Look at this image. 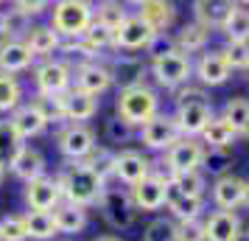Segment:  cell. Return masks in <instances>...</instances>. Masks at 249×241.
Masks as SVG:
<instances>
[{
  "mask_svg": "<svg viewBox=\"0 0 249 241\" xmlns=\"http://www.w3.org/2000/svg\"><path fill=\"white\" fill-rule=\"evenodd\" d=\"M56 185L65 202H73L81 207L98 205L104 188H107V183L84 160H68V166L56 174Z\"/></svg>",
  "mask_w": 249,
  "mask_h": 241,
  "instance_id": "1",
  "label": "cell"
},
{
  "mask_svg": "<svg viewBox=\"0 0 249 241\" xmlns=\"http://www.w3.org/2000/svg\"><path fill=\"white\" fill-rule=\"evenodd\" d=\"M157 112H160V95H157V90H151L148 84H129V87H121L118 98H115V115L124 118L126 124H132L135 129L148 124Z\"/></svg>",
  "mask_w": 249,
  "mask_h": 241,
  "instance_id": "2",
  "label": "cell"
},
{
  "mask_svg": "<svg viewBox=\"0 0 249 241\" xmlns=\"http://www.w3.org/2000/svg\"><path fill=\"white\" fill-rule=\"evenodd\" d=\"M92 20V0H56L51 9V28L62 39L84 37Z\"/></svg>",
  "mask_w": 249,
  "mask_h": 241,
  "instance_id": "3",
  "label": "cell"
},
{
  "mask_svg": "<svg viewBox=\"0 0 249 241\" xmlns=\"http://www.w3.org/2000/svg\"><path fill=\"white\" fill-rule=\"evenodd\" d=\"M148 70H151V76H154L160 87L174 93L177 87H182V84H188L193 79V59L188 54L171 51V54L148 59Z\"/></svg>",
  "mask_w": 249,
  "mask_h": 241,
  "instance_id": "4",
  "label": "cell"
},
{
  "mask_svg": "<svg viewBox=\"0 0 249 241\" xmlns=\"http://www.w3.org/2000/svg\"><path fill=\"white\" fill-rule=\"evenodd\" d=\"M36 95H65L73 87V65L68 59H42L34 65Z\"/></svg>",
  "mask_w": 249,
  "mask_h": 241,
  "instance_id": "5",
  "label": "cell"
},
{
  "mask_svg": "<svg viewBox=\"0 0 249 241\" xmlns=\"http://www.w3.org/2000/svg\"><path fill=\"white\" fill-rule=\"evenodd\" d=\"M98 207H101L104 222L109 224L112 230H129L135 227L137 222V207L129 196V188H104L101 199H98Z\"/></svg>",
  "mask_w": 249,
  "mask_h": 241,
  "instance_id": "6",
  "label": "cell"
},
{
  "mask_svg": "<svg viewBox=\"0 0 249 241\" xmlns=\"http://www.w3.org/2000/svg\"><path fill=\"white\" fill-rule=\"evenodd\" d=\"M98 146V138L90 124H65L56 132V149L65 160H84Z\"/></svg>",
  "mask_w": 249,
  "mask_h": 241,
  "instance_id": "7",
  "label": "cell"
},
{
  "mask_svg": "<svg viewBox=\"0 0 249 241\" xmlns=\"http://www.w3.org/2000/svg\"><path fill=\"white\" fill-rule=\"evenodd\" d=\"M137 138H140V143L148 151H168L182 138V132L177 127V118L174 115L157 112L148 124H143V127L137 129Z\"/></svg>",
  "mask_w": 249,
  "mask_h": 241,
  "instance_id": "8",
  "label": "cell"
},
{
  "mask_svg": "<svg viewBox=\"0 0 249 241\" xmlns=\"http://www.w3.org/2000/svg\"><path fill=\"white\" fill-rule=\"evenodd\" d=\"M165 154V171L168 174H185V171H196L202 168V157H204V143L199 138H188L182 135Z\"/></svg>",
  "mask_w": 249,
  "mask_h": 241,
  "instance_id": "9",
  "label": "cell"
},
{
  "mask_svg": "<svg viewBox=\"0 0 249 241\" xmlns=\"http://www.w3.org/2000/svg\"><path fill=\"white\" fill-rule=\"evenodd\" d=\"M129 196L135 202L137 213L140 210L143 213H157V210H162L165 207V174L154 168L146 180L129 185Z\"/></svg>",
  "mask_w": 249,
  "mask_h": 241,
  "instance_id": "10",
  "label": "cell"
},
{
  "mask_svg": "<svg viewBox=\"0 0 249 241\" xmlns=\"http://www.w3.org/2000/svg\"><path fill=\"white\" fill-rule=\"evenodd\" d=\"M230 76H232V70L227 65L221 48H213V51L204 48L202 54H199V59L193 62V79L199 81L204 90L207 87H221V84H227Z\"/></svg>",
  "mask_w": 249,
  "mask_h": 241,
  "instance_id": "11",
  "label": "cell"
},
{
  "mask_svg": "<svg viewBox=\"0 0 249 241\" xmlns=\"http://www.w3.org/2000/svg\"><path fill=\"white\" fill-rule=\"evenodd\" d=\"M154 28L140 17V14H129L124 23L115 28V51H126V54H135V51H146L148 42L154 39Z\"/></svg>",
  "mask_w": 249,
  "mask_h": 241,
  "instance_id": "12",
  "label": "cell"
},
{
  "mask_svg": "<svg viewBox=\"0 0 249 241\" xmlns=\"http://www.w3.org/2000/svg\"><path fill=\"white\" fill-rule=\"evenodd\" d=\"M213 104L210 98H193V101H179L177 104V127H179L182 135H188V138H199L204 132V127L210 124V118H213Z\"/></svg>",
  "mask_w": 249,
  "mask_h": 241,
  "instance_id": "13",
  "label": "cell"
},
{
  "mask_svg": "<svg viewBox=\"0 0 249 241\" xmlns=\"http://www.w3.org/2000/svg\"><path fill=\"white\" fill-rule=\"evenodd\" d=\"M247 183L244 177L238 174H224V177H215L213 185H210V199L218 210H238L244 207V199H247Z\"/></svg>",
  "mask_w": 249,
  "mask_h": 241,
  "instance_id": "14",
  "label": "cell"
},
{
  "mask_svg": "<svg viewBox=\"0 0 249 241\" xmlns=\"http://www.w3.org/2000/svg\"><path fill=\"white\" fill-rule=\"evenodd\" d=\"M112 84H115L112 68H107L101 62H79L73 68V87L90 93V95H98L101 98Z\"/></svg>",
  "mask_w": 249,
  "mask_h": 241,
  "instance_id": "15",
  "label": "cell"
},
{
  "mask_svg": "<svg viewBox=\"0 0 249 241\" xmlns=\"http://www.w3.org/2000/svg\"><path fill=\"white\" fill-rule=\"evenodd\" d=\"M204 241H241L244 239V224L235 210H210L204 216Z\"/></svg>",
  "mask_w": 249,
  "mask_h": 241,
  "instance_id": "16",
  "label": "cell"
},
{
  "mask_svg": "<svg viewBox=\"0 0 249 241\" xmlns=\"http://www.w3.org/2000/svg\"><path fill=\"white\" fill-rule=\"evenodd\" d=\"M23 199H25V205H28V210H53L59 202H65L62 191H59V185H56V177H48V174L25 183Z\"/></svg>",
  "mask_w": 249,
  "mask_h": 241,
  "instance_id": "17",
  "label": "cell"
},
{
  "mask_svg": "<svg viewBox=\"0 0 249 241\" xmlns=\"http://www.w3.org/2000/svg\"><path fill=\"white\" fill-rule=\"evenodd\" d=\"M151 171H154V163L148 160L143 151L124 149V151L115 154V180L124 183L126 188L135 185V183H140V180H146Z\"/></svg>",
  "mask_w": 249,
  "mask_h": 241,
  "instance_id": "18",
  "label": "cell"
},
{
  "mask_svg": "<svg viewBox=\"0 0 249 241\" xmlns=\"http://www.w3.org/2000/svg\"><path fill=\"white\" fill-rule=\"evenodd\" d=\"M9 121H12L14 132L20 135V140H31V138H39V135H45V129L51 127V121L45 118V112L36 107V101H23L12 115H9Z\"/></svg>",
  "mask_w": 249,
  "mask_h": 241,
  "instance_id": "19",
  "label": "cell"
},
{
  "mask_svg": "<svg viewBox=\"0 0 249 241\" xmlns=\"http://www.w3.org/2000/svg\"><path fill=\"white\" fill-rule=\"evenodd\" d=\"M98 95H90V93L79 90V87H70L65 95H62V110H65V121L68 124H87L98 115Z\"/></svg>",
  "mask_w": 249,
  "mask_h": 241,
  "instance_id": "20",
  "label": "cell"
},
{
  "mask_svg": "<svg viewBox=\"0 0 249 241\" xmlns=\"http://www.w3.org/2000/svg\"><path fill=\"white\" fill-rule=\"evenodd\" d=\"M9 171H12L17 180L28 183V180H36V177L48 174V160H45V154L36 149V146L23 143L20 149L14 151V157L9 160Z\"/></svg>",
  "mask_w": 249,
  "mask_h": 241,
  "instance_id": "21",
  "label": "cell"
},
{
  "mask_svg": "<svg viewBox=\"0 0 249 241\" xmlns=\"http://www.w3.org/2000/svg\"><path fill=\"white\" fill-rule=\"evenodd\" d=\"M235 0H193V20L207 25L210 31H221L227 17L235 12Z\"/></svg>",
  "mask_w": 249,
  "mask_h": 241,
  "instance_id": "22",
  "label": "cell"
},
{
  "mask_svg": "<svg viewBox=\"0 0 249 241\" xmlns=\"http://www.w3.org/2000/svg\"><path fill=\"white\" fill-rule=\"evenodd\" d=\"M36 65V56L23 39H6L0 45V73H25Z\"/></svg>",
  "mask_w": 249,
  "mask_h": 241,
  "instance_id": "23",
  "label": "cell"
},
{
  "mask_svg": "<svg viewBox=\"0 0 249 241\" xmlns=\"http://www.w3.org/2000/svg\"><path fill=\"white\" fill-rule=\"evenodd\" d=\"M53 219H56L59 236H79V233H84L87 224H90L87 207L73 205V202H59V205L53 207Z\"/></svg>",
  "mask_w": 249,
  "mask_h": 241,
  "instance_id": "24",
  "label": "cell"
},
{
  "mask_svg": "<svg viewBox=\"0 0 249 241\" xmlns=\"http://www.w3.org/2000/svg\"><path fill=\"white\" fill-rule=\"evenodd\" d=\"M23 42L31 48V54L36 59H51L53 54H59V45H62V37L51 28V25H31L25 31Z\"/></svg>",
  "mask_w": 249,
  "mask_h": 241,
  "instance_id": "25",
  "label": "cell"
},
{
  "mask_svg": "<svg viewBox=\"0 0 249 241\" xmlns=\"http://www.w3.org/2000/svg\"><path fill=\"white\" fill-rule=\"evenodd\" d=\"M210 28L202 23H188V25H182L179 31L174 34V45H177V51L179 54H188V56H193V54H202L204 48L210 45Z\"/></svg>",
  "mask_w": 249,
  "mask_h": 241,
  "instance_id": "26",
  "label": "cell"
},
{
  "mask_svg": "<svg viewBox=\"0 0 249 241\" xmlns=\"http://www.w3.org/2000/svg\"><path fill=\"white\" fill-rule=\"evenodd\" d=\"M137 14L160 34V31H168L177 23V3L174 0H148L137 9Z\"/></svg>",
  "mask_w": 249,
  "mask_h": 241,
  "instance_id": "27",
  "label": "cell"
},
{
  "mask_svg": "<svg viewBox=\"0 0 249 241\" xmlns=\"http://www.w3.org/2000/svg\"><path fill=\"white\" fill-rule=\"evenodd\" d=\"M199 140L207 149H230V146H235L238 132L232 129V124L227 121L224 115H213L210 124L204 127V132L199 135Z\"/></svg>",
  "mask_w": 249,
  "mask_h": 241,
  "instance_id": "28",
  "label": "cell"
},
{
  "mask_svg": "<svg viewBox=\"0 0 249 241\" xmlns=\"http://www.w3.org/2000/svg\"><path fill=\"white\" fill-rule=\"evenodd\" d=\"M28 239L31 241H53L59 236L53 210H28Z\"/></svg>",
  "mask_w": 249,
  "mask_h": 241,
  "instance_id": "29",
  "label": "cell"
},
{
  "mask_svg": "<svg viewBox=\"0 0 249 241\" xmlns=\"http://www.w3.org/2000/svg\"><path fill=\"white\" fill-rule=\"evenodd\" d=\"M174 222H193V219H202L204 213V196H191V194H177L168 205Z\"/></svg>",
  "mask_w": 249,
  "mask_h": 241,
  "instance_id": "30",
  "label": "cell"
},
{
  "mask_svg": "<svg viewBox=\"0 0 249 241\" xmlns=\"http://www.w3.org/2000/svg\"><path fill=\"white\" fill-rule=\"evenodd\" d=\"M221 115L232 124V129L238 132V138H249V98H244V95L227 98Z\"/></svg>",
  "mask_w": 249,
  "mask_h": 241,
  "instance_id": "31",
  "label": "cell"
},
{
  "mask_svg": "<svg viewBox=\"0 0 249 241\" xmlns=\"http://www.w3.org/2000/svg\"><path fill=\"white\" fill-rule=\"evenodd\" d=\"M23 104V84L14 73H0V115H12Z\"/></svg>",
  "mask_w": 249,
  "mask_h": 241,
  "instance_id": "32",
  "label": "cell"
},
{
  "mask_svg": "<svg viewBox=\"0 0 249 241\" xmlns=\"http://www.w3.org/2000/svg\"><path fill=\"white\" fill-rule=\"evenodd\" d=\"M92 17H95V23H101V25H107V28L115 31L129 17V12H126L124 0H101L98 6H92Z\"/></svg>",
  "mask_w": 249,
  "mask_h": 241,
  "instance_id": "33",
  "label": "cell"
},
{
  "mask_svg": "<svg viewBox=\"0 0 249 241\" xmlns=\"http://www.w3.org/2000/svg\"><path fill=\"white\" fill-rule=\"evenodd\" d=\"M221 31H224L227 42H249V9L247 6H235V12L227 17Z\"/></svg>",
  "mask_w": 249,
  "mask_h": 241,
  "instance_id": "34",
  "label": "cell"
},
{
  "mask_svg": "<svg viewBox=\"0 0 249 241\" xmlns=\"http://www.w3.org/2000/svg\"><path fill=\"white\" fill-rule=\"evenodd\" d=\"M84 163L101 177L104 183H109V180L115 177V151H109L107 146H95V149L84 157Z\"/></svg>",
  "mask_w": 249,
  "mask_h": 241,
  "instance_id": "35",
  "label": "cell"
},
{
  "mask_svg": "<svg viewBox=\"0 0 249 241\" xmlns=\"http://www.w3.org/2000/svg\"><path fill=\"white\" fill-rule=\"evenodd\" d=\"M232 168V157H230V149H207L204 146V157H202V171L210 174V177H224Z\"/></svg>",
  "mask_w": 249,
  "mask_h": 241,
  "instance_id": "36",
  "label": "cell"
},
{
  "mask_svg": "<svg viewBox=\"0 0 249 241\" xmlns=\"http://www.w3.org/2000/svg\"><path fill=\"white\" fill-rule=\"evenodd\" d=\"M0 239L3 241H28V219H25V213L0 216Z\"/></svg>",
  "mask_w": 249,
  "mask_h": 241,
  "instance_id": "37",
  "label": "cell"
},
{
  "mask_svg": "<svg viewBox=\"0 0 249 241\" xmlns=\"http://www.w3.org/2000/svg\"><path fill=\"white\" fill-rule=\"evenodd\" d=\"M81 39H84L90 48H95L98 54H104V51H115V31L112 28H107V25H101V23H95V20L90 23V28L84 31Z\"/></svg>",
  "mask_w": 249,
  "mask_h": 241,
  "instance_id": "38",
  "label": "cell"
},
{
  "mask_svg": "<svg viewBox=\"0 0 249 241\" xmlns=\"http://www.w3.org/2000/svg\"><path fill=\"white\" fill-rule=\"evenodd\" d=\"M174 183L179 185L182 194H191V196H204L207 194V174L202 168L196 171H185V174H171Z\"/></svg>",
  "mask_w": 249,
  "mask_h": 241,
  "instance_id": "39",
  "label": "cell"
},
{
  "mask_svg": "<svg viewBox=\"0 0 249 241\" xmlns=\"http://www.w3.org/2000/svg\"><path fill=\"white\" fill-rule=\"evenodd\" d=\"M23 146V140H20V135L14 132L12 121L6 118V121H0V163H6L9 166V160L14 157V151Z\"/></svg>",
  "mask_w": 249,
  "mask_h": 241,
  "instance_id": "40",
  "label": "cell"
},
{
  "mask_svg": "<svg viewBox=\"0 0 249 241\" xmlns=\"http://www.w3.org/2000/svg\"><path fill=\"white\" fill-rule=\"evenodd\" d=\"M143 241H177V222L165 216L151 219L143 233Z\"/></svg>",
  "mask_w": 249,
  "mask_h": 241,
  "instance_id": "41",
  "label": "cell"
},
{
  "mask_svg": "<svg viewBox=\"0 0 249 241\" xmlns=\"http://www.w3.org/2000/svg\"><path fill=\"white\" fill-rule=\"evenodd\" d=\"M221 54H224L230 70H247V65H249V42H227V45L221 48Z\"/></svg>",
  "mask_w": 249,
  "mask_h": 241,
  "instance_id": "42",
  "label": "cell"
},
{
  "mask_svg": "<svg viewBox=\"0 0 249 241\" xmlns=\"http://www.w3.org/2000/svg\"><path fill=\"white\" fill-rule=\"evenodd\" d=\"M104 132H107V140H109V143H129V140L135 138V127L126 124L124 118H118V115H112V118L107 121Z\"/></svg>",
  "mask_w": 249,
  "mask_h": 241,
  "instance_id": "43",
  "label": "cell"
},
{
  "mask_svg": "<svg viewBox=\"0 0 249 241\" xmlns=\"http://www.w3.org/2000/svg\"><path fill=\"white\" fill-rule=\"evenodd\" d=\"M36 107L45 112L51 124H65V110H62V95H36Z\"/></svg>",
  "mask_w": 249,
  "mask_h": 241,
  "instance_id": "44",
  "label": "cell"
},
{
  "mask_svg": "<svg viewBox=\"0 0 249 241\" xmlns=\"http://www.w3.org/2000/svg\"><path fill=\"white\" fill-rule=\"evenodd\" d=\"M171 51H177V45H174V34H168V31H160V34H154V39L148 42L146 56L154 59V56H162V54H171Z\"/></svg>",
  "mask_w": 249,
  "mask_h": 241,
  "instance_id": "45",
  "label": "cell"
},
{
  "mask_svg": "<svg viewBox=\"0 0 249 241\" xmlns=\"http://www.w3.org/2000/svg\"><path fill=\"white\" fill-rule=\"evenodd\" d=\"M177 241H204L202 219H193V222H177Z\"/></svg>",
  "mask_w": 249,
  "mask_h": 241,
  "instance_id": "46",
  "label": "cell"
},
{
  "mask_svg": "<svg viewBox=\"0 0 249 241\" xmlns=\"http://www.w3.org/2000/svg\"><path fill=\"white\" fill-rule=\"evenodd\" d=\"M12 3H14V12L25 14L31 20V17H39L42 12H48L53 0H12Z\"/></svg>",
  "mask_w": 249,
  "mask_h": 241,
  "instance_id": "47",
  "label": "cell"
},
{
  "mask_svg": "<svg viewBox=\"0 0 249 241\" xmlns=\"http://www.w3.org/2000/svg\"><path fill=\"white\" fill-rule=\"evenodd\" d=\"M9 39V17H6V12H0V45Z\"/></svg>",
  "mask_w": 249,
  "mask_h": 241,
  "instance_id": "48",
  "label": "cell"
},
{
  "mask_svg": "<svg viewBox=\"0 0 249 241\" xmlns=\"http://www.w3.org/2000/svg\"><path fill=\"white\" fill-rule=\"evenodd\" d=\"M92 241H124L121 236H98V239H92Z\"/></svg>",
  "mask_w": 249,
  "mask_h": 241,
  "instance_id": "49",
  "label": "cell"
},
{
  "mask_svg": "<svg viewBox=\"0 0 249 241\" xmlns=\"http://www.w3.org/2000/svg\"><path fill=\"white\" fill-rule=\"evenodd\" d=\"M6 174H9V166H6V163H0V185H3V180H6Z\"/></svg>",
  "mask_w": 249,
  "mask_h": 241,
  "instance_id": "50",
  "label": "cell"
},
{
  "mask_svg": "<svg viewBox=\"0 0 249 241\" xmlns=\"http://www.w3.org/2000/svg\"><path fill=\"white\" fill-rule=\"evenodd\" d=\"M126 6H137V9H140V6H143V3H148V0H124Z\"/></svg>",
  "mask_w": 249,
  "mask_h": 241,
  "instance_id": "51",
  "label": "cell"
},
{
  "mask_svg": "<svg viewBox=\"0 0 249 241\" xmlns=\"http://www.w3.org/2000/svg\"><path fill=\"white\" fill-rule=\"evenodd\" d=\"M244 207L249 210V183H247V199H244Z\"/></svg>",
  "mask_w": 249,
  "mask_h": 241,
  "instance_id": "52",
  "label": "cell"
},
{
  "mask_svg": "<svg viewBox=\"0 0 249 241\" xmlns=\"http://www.w3.org/2000/svg\"><path fill=\"white\" fill-rule=\"evenodd\" d=\"M235 3H238V6H247V9H249V0H235Z\"/></svg>",
  "mask_w": 249,
  "mask_h": 241,
  "instance_id": "53",
  "label": "cell"
},
{
  "mask_svg": "<svg viewBox=\"0 0 249 241\" xmlns=\"http://www.w3.org/2000/svg\"><path fill=\"white\" fill-rule=\"evenodd\" d=\"M244 73H247V79H249V65H247V70H244Z\"/></svg>",
  "mask_w": 249,
  "mask_h": 241,
  "instance_id": "54",
  "label": "cell"
},
{
  "mask_svg": "<svg viewBox=\"0 0 249 241\" xmlns=\"http://www.w3.org/2000/svg\"><path fill=\"white\" fill-rule=\"evenodd\" d=\"M241 241H249V239H247V236H244V239H241Z\"/></svg>",
  "mask_w": 249,
  "mask_h": 241,
  "instance_id": "55",
  "label": "cell"
},
{
  "mask_svg": "<svg viewBox=\"0 0 249 241\" xmlns=\"http://www.w3.org/2000/svg\"><path fill=\"white\" fill-rule=\"evenodd\" d=\"M0 3H9V0H0Z\"/></svg>",
  "mask_w": 249,
  "mask_h": 241,
  "instance_id": "56",
  "label": "cell"
},
{
  "mask_svg": "<svg viewBox=\"0 0 249 241\" xmlns=\"http://www.w3.org/2000/svg\"><path fill=\"white\" fill-rule=\"evenodd\" d=\"M95 3H101V0H95Z\"/></svg>",
  "mask_w": 249,
  "mask_h": 241,
  "instance_id": "57",
  "label": "cell"
},
{
  "mask_svg": "<svg viewBox=\"0 0 249 241\" xmlns=\"http://www.w3.org/2000/svg\"><path fill=\"white\" fill-rule=\"evenodd\" d=\"M247 239H249V233H247Z\"/></svg>",
  "mask_w": 249,
  "mask_h": 241,
  "instance_id": "58",
  "label": "cell"
},
{
  "mask_svg": "<svg viewBox=\"0 0 249 241\" xmlns=\"http://www.w3.org/2000/svg\"><path fill=\"white\" fill-rule=\"evenodd\" d=\"M0 241H3V239H0Z\"/></svg>",
  "mask_w": 249,
  "mask_h": 241,
  "instance_id": "59",
  "label": "cell"
}]
</instances>
